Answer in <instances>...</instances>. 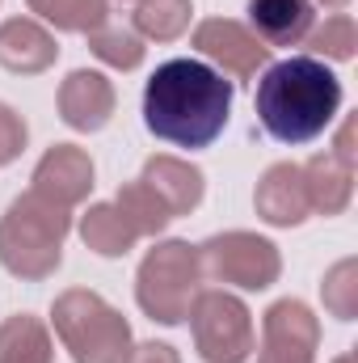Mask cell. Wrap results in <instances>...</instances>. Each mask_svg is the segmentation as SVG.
Segmentation results:
<instances>
[{
  "instance_id": "cell-12",
  "label": "cell",
  "mask_w": 358,
  "mask_h": 363,
  "mask_svg": "<svg viewBox=\"0 0 358 363\" xmlns=\"http://www.w3.org/2000/svg\"><path fill=\"white\" fill-rule=\"evenodd\" d=\"M253 207H258V216L274 224V228H295V224H304L308 220V186H304V169L295 165V161H278V165H270L262 182H258V190H253Z\"/></svg>"
},
{
  "instance_id": "cell-7",
  "label": "cell",
  "mask_w": 358,
  "mask_h": 363,
  "mask_svg": "<svg viewBox=\"0 0 358 363\" xmlns=\"http://www.w3.org/2000/svg\"><path fill=\"white\" fill-rule=\"evenodd\" d=\"M198 258H202V274H215L219 283H232L241 291H266L282 274L278 245L245 228L215 233L207 245H198Z\"/></svg>"
},
{
  "instance_id": "cell-9",
  "label": "cell",
  "mask_w": 358,
  "mask_h": 363,
  "mask_svg": "<svg viewBox=\"0 0 358 363\" xmlns=\"http://www.w3.org/2000/svg\"><path fill=\"white\" fill-rule=\"evenodd\" d=\"M194 47H198V55L215 60L236 81L258 77V68L270 64V47L249 26H241L232 17H207V21H198L194 26Z\"/></svg>"
},
{
  "instance_id": "cell-18",
  "label": "cell",
  "mask_w": 358,
  "mask_h": 363,
  "mask_svg": "<svg viewBox=\"0 0 358 363\" xmlns=\"http://www.w3.org/2000/svg\"><path fill=\"white\" fill-rule=\"evenodd\" d=\"M0 363H55L51 330L30 313L4 317L0 321Z\"/></svg>"
},
{
  "instance_id": "cell-19",
  "label": "cell",
  "mask_w": 358,
  "mask_h": 363,
  "mask_svg": "<svg viewBox=\"0 0 358 363\" xmlns=\"http://www.w3.org/2000/svg\"><path fill=\"white\" fill-rule=\"evenodd\" d=\"M114 207L131 220V228L139 233V237H161L165 228H169V207L156 199V190L148 186L144 178L127 182V186H118V199H114Z\"/></svg>"
},
{
  "instance_id": "cell-23",
  "label": "cell",
  "mask_w": 358,
  "mask_h": 363,
  "mask_svg": "<svg viewBox=\"0 0 358 363\" xmlns=\"http://www.w3.org/2000/svg\"><path fill=\"white\" fill-rule=\"evenodd\" d=\"M321 296H325V308L337 321H354L358 317V262L354 258H342V262H333L325 271Z\"/></svg>"
},
{
  "instance_id": "cell-22",
  "label": "cell",
  "mask_w": 358,
  "mask_h": 363,
  "mask_svg": "<svg viewBox=\"0 0 358 363\" xmlns=\"http://www.w3.org/2000/svg\"><path fill=\"white\" fill-rule=\"evenodd\" d=\"M89 47L101 64H110L118 72H131V68L144 64V38L135 30H127V26H101V30H93Z\"/></svg>"
},
{
  "instance_id": "cell-3",
  "label": "cell",
  "mask_w": 358,
  "mask_h": 363,
  "mask_svg": "<svg viewBox=\"0 0 358 363\" xmlns=\"http://www.w3.org/2000/svg\"><path fill=\"white\" fill-rule=\"evenodd\" d=\"M72 233V211L25 190L0 216V267L17 279H51L64 262V237Z\"/></svg>"
},
{
  "instance_id": "cell-20",
  "label": "cell",
  "mask_w": 358,
  "mask_h": 363,
  "mask_svg": "<svg viewBox=\"0 0 358 363\" xmlns=\"http://www.w3.org/2000/svg\"><path fill=\"white\" fill-rule=\"evenodd\" d=\"M25 4L47 26L68 30V34H93L110 17V0H25Z\"/></svg>"
},
{
  "instance_id": "cell-21",
  "label": "cell",
  "mask_w": 358,
  "mask_h": 363,
  "mask_svg": "<svg viewBox=\"0 0 358 363\" xmlns=\"http://www.w3.org/2000/svg\"><path fill=\"white\" fill-rule=\"evenodd\" d=\"M190 13H194L190 0H139L135 4V30H139V38L173 43L190 30Z\"/></svg>"
},
{
  "instance_id": "cell-2",
  "label": "cell",
  "mask_w": 358,
  "mask_h": 363,
  "mask_svg": "<svg viewBox=\"0 0 358 363\" xmlns=\"http://www.w3.org/2000/svg\"><path fill=\"white\" fill-rule=\"evenodd\" d=\"M253 106L258 123L278 144H308L337 118L342 81L316 55H291L266 68Z\"/></svg>"
},
{
  "instance_id": "cell-28",
  "label": "cell",
  "mask_w": 358,
  "mask_h": 363,
  "mask_svg": "<svg viewBox=\"0 0 358 363\" xmlns=\"http://www.w3.org/2000/svg\"><path fill=\"white\" fill-rule=\"evenodd\" d=\"M321 4H325V9H333V13H342V9H346L350 0H321Z\"/></svg>"
},
{
  "instance_id": "cell-10",
  "label": "cell",
  "mask_w": 358,
  "mask_h": 363,
  "mask_svg": "<svg viewBox=\"0 0 358 363\" xmlns=\"http://www.w3.org/2000/svg\"><path fill=\"white\" fill-rule=\"evenodd\" d=\"M34 194H42V199H51V203H59V207H76V203H85L93 190V161L85 148H76V144H55V148H47V157L38 161V169H34Z\"/></svg>"
},
{
  "instance_id": "cell-8",
  "label": "cell",
  "mask_w": 358,
  "mask_h": 363,
  "mask_svg": "<svg viewBox=\"0 0 358 363\" xmlns=\"http://www.w3.org/2000/svg\"><path fill=\"white\" fill-rule=\"evenodd\" d=\"M321 321L304 300H278L262 317V355L258 363H316Z\"/></svg>"
},
{
  "instance_id": "cell-6",
  "label": "cell",
  "mask_w": 358,
  "mask_h": 363,
  "mask_svg": "<svg viewBox=\"0 0 358 363\" xmlns=\"http://www.w3.org/2000/svg\"><path fill=\"white\" fill-rule=\"evenodd\" d=\"M194 347L207 363H249L253 355V313L241 296L219 287H198L190 304Z\"/></svg>"
},
{
  "instance_id": "cell-13",
  "label": "cell",
  "mask_w": 358,
  "mask_h": 363,
  "mask_svg": "<svg viewBox=\"0 0 358 363\" xmlns=\"http://www.w3.org/2000/svg\"><path fill=\"white\" fill-rule=\"evenodd\" d=\"M59 60L55 34L34 17H8L0 21V64L17 77H38Z\"/></svg>"
},
{
  "instance_id": "cell-4",
  "label": "cell",
  "mask_w": 358,
  "mask_h": 363,
  "mask_svg": "<svg viewBox=\"0 0 358 363\" xmlns=\"http://www.w3.org/2000/svg\"><path fill=\"white\" fill-rule=\"evenodd\" d=\"M51 325L76 363H122L131 355L127 317L89 287H68L51 304Z\"/></svg>"
},
{
  "instance_id": "cell-26",
  "label": "cell",
  "mask_w": 358,
  "mask_h": 363,
  "mask_svg": "<svg viewBox=\"0 0 358 363\" xmlns=\"http://www.w3.org/2000/svg\"><path fill=\"white\" fill-rule=\"evenodd\" d=\"M122 363H181V355L169 342H139V347H131V355Z\"/></svg>"
},
{
  "instance_id": "cell-24",
  "label": "cell",
  "mask_w": 358,
  "mask_h": 363,
  "mask_svg": "<svg viewBox=\"0 0 358 363\" xmlns=\"http://www.w3.org/2000/svg\"><path fill=\"white\" fill-rule=\"evenodd\" d=\"M308 47L325 60H354L358 51V26L350 13H333L321 30H308Z\"/></svg>"
},
{
  "instance_id": "cell-27",
  "label": "cell",
  "mask_w": 358,
  "mask_h": 363,
  "mask_svg": "<svg viewBox=\"0 0 358 363\" xmlns=\"http://www.w3.org/2000/svg\"><path fill=\"white\" fill-rule=\"evenodd\" d=\"M333 157H337L342 165H354V118H346V123L337 127V140H333Z\"/></svg>"
},
{
  "instance_id": "cell-16",
  "label": "cell",
  "mask_w": 358,
  "mask_h": 363,
  "mask_svg": "<svg viewBox=\"0 0 358 363\" xmlns=\"http://www.w3.org/2000/svg\"><path fill=\"white\" fill-rule=\"evenodd\" d=\"M304 169V186H308V207L321 216H342L354 199V165H342L333 152H316Z\"/></svg>"
},
{
  "instance_id": "cell-14",
  "label": "cell",
  "mask_w": 358,
  "mask_h": 363,
  "mask_svg": "<svg viewBox=\"0 0 358 363\" xmlns=\"http://www.w3.org/2000/svg\"><path fill=\"white\" fill-rule=\"evenodd\" d=\"M139 178L156 190V199L169 207V216H190L202 203V190H207L198 165H190L181 157H165V152L161 157H148Z\"/></svg>"
},
{
  "instance_id": "cell-15",
  "label": "cell",
  "mask_w": 358,
  "mask_h": 363,
  "mask_svg": "<svg viewBox=\"0 0 358 363\" xmlns=\"http://www.w3.org/2000/svg\"><path fill=\"white\" fill-rule=\"evenodd\" d=\"M312 17V0H249V30L266 47H299Z\"/></svg>"
},
{
  "instance_id": "cell-29",
  "label": "cell",
  "mask_w": 358,
  "mask_h": 363,
  "mask_svg": "<svg viewBox=\"0 0 358 363\" xmlns=\"http://www.w3.org/2000/svg\"><path fill=\"white\" fill-rule=\"evenodd\" d=\"M333 363H358V355H354V351H346V355H337Z\"/></svg>"
},
{
  "instance_id": "cell-1",
  "label": "cell",
  "mask_w": 358,
  "mask_h": 363,
  "mask_svg": "<svg viewBox=\"0 0 358 363\" xmlns=\"http://www.w3.org/2000/svg\"><path fill=\"white\" fill-rule=\"evenodd\" d=\"M232 114V81L202 60H169L144 89V123L156 140L207 148L224 135Z\"/></svg>"
},
{
  "instance_id": "cell-5",
  "label": "cell",
  "mask_w": 358,
  "mask_h": 363,
  "mask_svg": "<svg viewBox=\"0 0 358 363\" xmlns=\"http://www.w3.org/2000/svg\"><path fill=\"white\" fill-rule=\"evenodd\" d=\"M198 287H202V258L198 245L190 241H156L135 274V300L161 325L185 321Z\"/></svg>"
},
{
  "instance_id": "cell-17",
  "label": "cell",
  "mask_w": 358,
  "mask_h": 363,
  "mask_svg": "<svg viewBox=\"0 0 358 363\" xmlns=\"http://www.w3.org/2000/svg\"><path fill=\"white\" fill-rule=\"evenodd\" d=\"M81 241L89 245L93 254H101V258H122V254L135 250L139 233L131 228V220L114 203H93L89 211L81 216Z\"/></svg>"
},
{
  "instance_id": "cell-25",
  "label": "cell",
  "mask_w": 358,
  "mask_h": 363,
  "mask_svg": "<svg viewBox=\"0 0 358 363\" xmlns=\"http://www.w3.org/2000/svg\"><path fill=\"white\" fill-rule=\"evenodd\" d=\"M25 118L13 110V106H4L0 101V165H8V161H17L21 157V148H25Z\"/></svg>"
},
{
  "instance_id": "cell-11",
  "label": "cell",
  "mask_w": 358,
  "mask_h": 363,
  "mask_svg": "<svg viewBox=\"0 0 358 363\" xmlns=\"http://www.w3.org/2000/svg\"><path fill=\"white\" fill-rule=\"evenodd\" d=\"M59 118L72 127V131H101L110 118H114V106H118V93L114 85L101 77V72H89V68H76L64 77L59 85Z\"/></svg>"
}]
</instances>
